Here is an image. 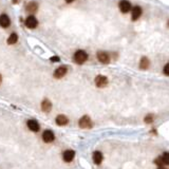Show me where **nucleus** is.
<instances>
[{
    "label": "nucleus",
    "instance_id": "f257e3e1",
    "mask_svg": "<svg viewBox=\"0 0 169 169\" xmlns=\"http://www.w3.org/2000/svg\"><path fill=\"white\" fill-rule=\"evenodd\" d=\"M73 59L76 64L78 65H83L85 64L88 59V53L86 51L83 50H78L74 53V55H73Z\"/></svg>",
    "mask_w": 169,
    "mask_h": 169
},
{
    "label": "nucleus",
    "instance_id": "f03ea898",
    "mask_svg": "<svg viewBox=\"0 0 169 169\" xmlns=\"http://www.w3.org/2000/svg\"><path fill=\"white\" fill-rule=\"evenodd\" d=\"M78 125L79 127L83 128V129H90V128L93 127V123H92V119L88 116V115H83L79 122H78Z\"/></svg>",
    "mask_w": 169,
    "mask_h": 169
},
{
    "label": "nucleus",
    "instance_id": "7ed1b4c3",
    "mask_svg": "<svg viewBox=\"0 0 169 169\" xmlns=\"http://www.w3.org/2000/svg\"><path fill=\"white\" fill-rule=\"evenodd\" d=\"M96 57L98 59L100 64L107 65L110 62V56L107 52H104V51H98L96 54Z\"/></svg>",
    "mask_w": 169,
    "mask_h": 169
},
{
    "label": "nucleus",
    "instance_id": "20e7f679",
    "mask_svg": "<svg viewBox=\"0 0 169 169\" xmlns=\"http://www.w3.org/2000/svg\"><path fill=\"white\" fill-rule=\"evenodd\" d=\"M25 25L27 28L29 29H35L38 25V20L36 19V17L33 15H30L29 17H27V19L25 21Z\"/></svg>",
    "mask_w": 169,
    "mask_h": 169
},
{
    "label": "nucleus",
    "instance_id": "39448f33",
    "mask_svg": "<svg viewBox=\"0 0 169 169\" xmlns=\"http://www.w3.org/2000/svg\"><path fill=\"white\" fill-rule=\"evenodd\" d=\"M67 72H68V68H67L66 66H60L54 71L53 76L55 78H57V79H60V78H62L65 75L67 74Z\"/></svg>",
    "mask_w": 169,
    "mask_h": 169
},
{
    "label": "nucleus",
    "instance_id": "423d86ee",
    "mask_svg": "<svg viewBox=\"0 0 169 169\" xmlns=\"http://www.w3.org/2000/svg\"><path fill=\"white\" fill-rule=\"evenodd\" d=\"M94 81L96 87H98V88H104V87L108 85V78L104 76V75H97Z\"/></svg>",
    "mask_w": 169,
    "mask_h": 169
},
{
    "label": "nucleus",
    "instance_id": "0eeeda50",
    "mask_svg": "<svg viewBox=\"0 0 169 169\" xmlns=\"http://www.w3.org/2000/svg\"><path fill=\"white\" fill-rule=\"evenodd\" d=\"M119 10L122 13L126 14L128 12H130L131 10V3L128 1V0H122L121 2H119Z\"/></svg>",
    "mask_w": 169,
    "mask_h": 169
},
{
    "label": "nucleus",
    "instance_id": "6e6552de",
    "mask_svg": "<svg viewBox=\"0 0 169 169\" xmlns=\"http://www.w3.org/2000/svg\"><path fill=\"white\" fill-rule=\"evenodd\" d=\"M142 13H143V11H142L141 6H134V8H132V12H131V19H132L133 21H136V20L141 17Z\"/></svg>",
    "mask_w": 169,
    "mask_h": 169
},
{
    "label": "nucleus",
    "instance_id": "1a4fd4ad",
    "mask_svg": "<svg viewBox=\"0 0 169 169\" xmlns=\"http://www.w3.org/2000/svg\"><path fill=\"white\" fill-rule=\"evenodd\" d=\"M11 25V19L6 14H1L0 15V27L1 28H8Z\"/></svg>",
    "mask_w": 169,
    "mask_h": 169
},
{
    "label": "nucleus",
    "instance_id": "9d476101",
    "mask_svg": "<svg viewBox=\"0 0 169 169\" xmlns=\"http://www.w3.org/2000/svg\"><path fill=\"white\" fill-rule=\"evenodd\" d=\"M55 136H54V133L51 130H46L42 133V140H43L46 143H51V142L54 141Z\"/></svg>",
    "mask_w": 169,
    "mask_h": 169
},
{
    "label": "nucleus",
    "instance_id": "9b49d317",
    "mask_svg": "<svg viewBox=\"0 0 169 169\" xmlns=\"http://www.w3.org/2000/svg\"><path fill=\"white\" fill-rule=\"evenodd\" d=\"M28 127L31 131H33V132H38L39 129H40V126H39L38 122L35 121V119H30L28 121Z\"/></svg>",
    "mask_w": 169,
    "mask_h": 169
},
{
    "label": "nucleus",
    "instance_id": "f8f14e48",
    "mask_svg": "<svg viewBox=\"0 0 169 169\" xmlns=\"http://www.w3.org/2000/svg\"><path fill=\"white\" fill-rule=\"evenodd\" d=\"M55 122L58 126H66L69 123V119L66 115H64V114H59V115L56 116Z\"/></svg>",
    "mask_w": 169,
    "mask_h": 169
},
{
    "label": "nucleus",
    "instance_id": "ddd939ff",
    "mask_svg": "<svg viewBox=\"0 0 169 169\" xmlns=\"http://www.w3.org/2000/svg\"><path fill=\"white\" fill-rule=\"evenodd\" d=\"M25 10H27L29 13H31V14H34V13H36L37 10H38V3H37L36 1H31V2H29L28 4H27Z\"/></svg>",
    "mask_w": 169,
    "mask_h": 169
},
{
    "label": "nucleus",
    "instance_id": "4468645a",
    "mask_svg": "<svg viewBox=\"0 0 169 169\" xmlns=\"http://www.w3.org/2000/svg\"><path fill=\"white\" fill-rule=\"evenodd\" d=\"M75 156V151L73 150H66L64 152V155H62V158H64V161L67 162V163H69L71 162L74 158Z\"/></svg>",
    "mask_w": 169,
    "mask_h": 169
},
{
    "label": "nucleus",
    "instance_id": "2eb2a0df",
    "mask_svg": "<svg viewBox=\"0 0 169 169\" xmlns=\"http://www.w3.org/2000/svg\"><path fill=\"white\" fill-rule=\"evenodd\" d=\"M51 109H52V103H51L49 100H43L41 102V110L43 112H50Z\"/></svg>",
    "mask_w": 169,
    "mask_h": 169
},
{
    "label": "nucleus",
    "instance_id": "dca6fc26",
    "mask_svg": "<svg viewBox=\"0 0 169 169\" xmlns=\"http://www.w3.org/2000/svg\"><path fill=\"white\" fill-rule=\"evenodd\" d=\"M149 66H150L149 59H148L146 56L142 57L141 61H140V68H141V69H143V70H146V69H148V68H149Z\"/></svg>",
    "mask_w": 169,
    "mask_h": 169
},
{
    "label": "nucleus",
    "instance_id": "f3484780",
    "mask_svg": "<svg viewBox=\"0 0 169 169\" xmlns=\"http://www.w3.org/2000/svg\"><path fill=\"white\" fill-rule=\"evenodd\" d=\"M93 161H94L95 164L100 165L102 163V161H103V153L100 152V151H95L93 153Z\"/></svg>",
    "mask_w": 169,
    "mask_h": 169
},
{
    "label": "nucleus",
    "instance_id": "a211bd4d",
    "mask_svg": "<svg viewBox=\"0 0 169 169\" xmlns=\"http://www.w3.org/2000/svg\"><path fill=\"white\" fill-rule=\"evenodd\" d=\"M18 40V35L16 33H12L8 38V44H14Z\"/></svg>",
    "mask_w": 169,
    "mask_h": 169
},
{
    "label": "nucleus",
    "instance_id": "6ab92c4d",
    "mask_svg": "<svg viewBox=\"0 0 169 169\" xmlns=\"http://www.w3.org/2000/svg\"><path fill=\"white\" fill-rule=\"evenodd\" d=\"M161 158H162V161H163V164H166V165H168V164H169L168 152H164Z\"/></svg>",
    "mask_w": 169,
    "mask_h": 169
},
{
    "label": "nucleus",
    "instance_id": "aec40b11",
    "mask_svg": "<svg viewBox=\"0 0 169 169\" xmlns=\"http://www.w3.org/2000/svg\"><path fill=\"white\" fill-rule=\"evenodd\" d=\"M145 123H147V124H151L153 122V115L152 114H148L147 116H145L144 119Z\"/></svg>",
    "mask_w": 169,
    "mask_h": 169
},
{
    "label": "nucleus",
    "instance_id": "412c9836",
    "mask_svg": "<svg viewBox=\"0 0 169 169\" xmlns=\"http://www.w3.org/2000/svg\"><path fill=\"white\" fill-rule=\"evenodd\" d=\"M163 72H164V74L166 75V76H168V75H169V65H168V64L165 65V67H164V70H163Z\"/></svg>",
    "mask_w": 169,
    "mask_h": 169
},
{
    "label": "nucleus",
    "instance_id": "4be33fe9",
    "mask_svg": "<svg viewBox=\"0 0 169 169\" xmlns=\"http://www.w3.org/2000/svg\"><path fill=\"white\" fill-rule=\"evenodd\" d=\"M155 164L156 165H158V166H162L163 165V161H162V158L160 156V158H155Z\"/></svg>",
    "mask_w": 169,
    "mask_h": 169
},
{
    "label": "nucleus",
    "instance_id": "5701e85b",
    "mask_svg": "<svg viewBox=\"0 0 169 169\" xmlns=\"http://www.w3.org/2000/svg\"><path fill=\"white\" fill-rule=\"evenodd\" d=\"M60 59L57 57V56H53V57H51V61H54V62H57V61H59Z\"/></svg>",
    "mask_w": 169,
    "mask_h": 169
},
{
    "label": "nucleus",
    "instance_id": "b1692460",
    "mask_svg": "<svg viewBox=\"0 0 169 169\" xmlns=\"http://www.w3.org/2000/svg\"><path fill=\"white\" fill-rule=\"evenodd\" d=\"M20 0H13V3H15V4H17V3H19Z\"/></svg>",
    "mask_w": 169,
    "mask_h": 169
},
{
    "label": "nucleus",
    "instance_id": "393cba45",
    "mask_svg": "<svg viewBox=\"0 0 169 169\" xmlns=\"http://www.w3.org/2000/svg\"><path fill=\"white\" fill-rule=\"evenodd\" d=\"M73 1H75V0H66V2H67V3H72Z\"/></svg>",
    "mask_w": 169,
    "mask_h": 169
},
{
    "label": "nucleus",
    "instance_id": "a878e982",
    "mask_svg": "<svg viewBox=\"0 0 169 169\" xmlns=\"http://www.w3.org/2000/svg\"><path fill=\"white\" fill-rule=\"evenodd\" d=\"M1 81H2V77H1V75H0V83H1Z\"/></svg>",
    "mask_w": 169,
    "mask_h": 169
},
{
    "label": "nucleus",
    "instance_id": "bb28decb",
    "mask_svg": "<svg viewBox=\"0 0 169 169\" xmlns=\"http://www.w3.org/2000/svg\"><path fill=\"white\" fill-rule=\"evenodd\" d=\"M158 169H166V168H164L163 166H161V167H160V168H158Z\"/></svg>",
    "mask_w": 169,
    "mask_h": 169
}]
</instances>
